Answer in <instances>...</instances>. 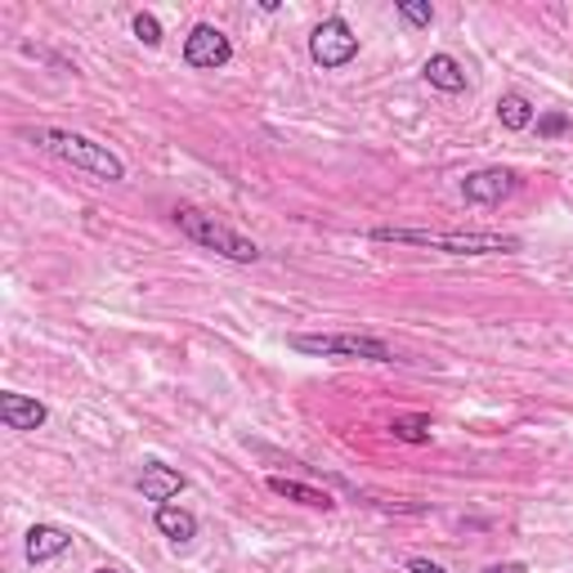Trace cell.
I'll return each instance as SVG.
<instances>
[{
	"instance_id": "7",
	"label": "cell",
	"mask_w": 573,
	"mask_h": 573,
	"mask_svg": "<svg viewBox=\"0 0 573 573\" xmlns=\"http://www.w3.org/2000/svg\"><path fill=\"white\" fill-rule=\"evenodd\" d=\"M515 193H520V175L507 171V166H484V171H471L462 180V197L475 202V206H498Z\"/></svg>"
},
{
	"instance_id": "14",
	"label": "cell",
	"mask_w": 573,
	"mask_h": 573,
	"mask_svg": "<svg viewBox=\"0 0 573 573\" xmlns=\"http://www.w3.org/2000/svg\"><path fill=\"white\" fill-rule=\"evenodd\" d=\"M533 117H538V108H533L520 90H507V94L498 99V122H502L507 131H529Z\"/></svg>"
},
{
	"instance_id": "6",
	"label": "cell",
	"mask_w": 573,
	"mask_h": 573,
	"mask_svg": "<svg viewBox=\"0 0 573 573\" xmlns=\"http://www.w3.org/2000/svg\"><path fill=\"white\" fill-rule=\"evenodd\" d=\"M184 63L193 72H219L234 63V41H228L215 23H193L184 37Z\"/></svg>"
},
{
	"instance_id": "17",
	"label": "cell",
	"mask_w": 573,
	"mask_h": 573,
	"mask_svg": "<svg viewBox=\"0 0 573 573\" xmlns=\"http://www.w3.org/2000/svg\"><path fill=\"white\" fill-rule=\"evenodd\" d=\"M135 37H140L144 45H162V23H157L153 14H135Z\"/></svg>"
},
{
	"instance_id": "8",
	"label": "cell",
	"mask_w": 573,
	"mask_h": 573,
	"mask_svg": "<svg viewBox=\"0 0 573 573\" xmlns=\"http://www.w3.org/2000/svg\"><path fill=\"white\" fill-rule=\"evenodd\" d=\"M0 421L10 430H41L50 421V408L32 395H19V390H6L0 395Z\"/></svg>"
},
{
	"instance_id": "15",
	"label": "cell",
	"mask_w": 573,
	"mask_h": 573,
	"mask_svg": "<svg viewBox=\"0 0 573 573\" xmlns=\"http://www.w3.org/2000/svg\"><path fill=\"white\" fill-rule=\"evenodd\" d=\"M390 434L399 443H430L434 426H430V412H408V417H395L390 421Z\"/></svg>"
},
{
	"instance_id": "5",
	"label": "cell",
	"mask_w": 573,
	"mask_h": 573,
	"mask_svg": "<svg viewBox=\"0 0 573 573\" xmlns=\"http://www.w3.org/2000/svg\"><path fill=\"white\" fill-rule=\"evenodd\" d=\"M309 59L323 68V72H336L359 59V37L346 19H323L309 37Z\"/></svg>"
},
{
	"instance_id": "21",
	"label": "cell",
	"mask_w": 573,
	"mask_h": 573,
	"mask_svg": "<svg viewBox=\"0 0 573 573\" xmlns=\"http://www.w3.org/2000/svg\"><path fill=\"white\" fill-rule=\"evenodd\" d=\"M94 573H122V569H112V564H103V569H94Z\"/></svg>"
},
{
	"instance_id": "9",
	"label": "cell",
	"mask_w": 573,
	"mask_h": 573,
	"mask_svg": "<svg viewBox=\"0 0 573 573\" xmlns=\"http://www.w3.org/2000/svg\"><path fill=\"white\" fill-rule=\"evenodd\" d=\"M188 489V475L184 471H175V467H162V462H149L144 467V475H140V493H144V502H171V498H180Z\"/></svg>"
},
{
	"instance_id": "13",
	"label": "cell",
	"mask_w": 573,
	"mask_h": 573,
	"mask_svg": "<svg viewBox=\"0 0 573 573\" xmlns=\"http://www.w3.org/2000/svg\"><path fill=\"white\" fill-rule=\"evenodd\" d=\"M269 493L287 498V502H300V507H309V511H331V507H336L323 489H309V484H300V480H283V475H269Z\"/></svg>"
},
{
	"instance_id": "3",
	"label": "cell",
	"mask_w": 573,
	"mask_h": 573,
	"mask_svg": "<svg viewBox=\"0 0 573 573\" xmlns=\"http://www.w3.org/2000/svg\"><path fill=\"white\" fill-rule=\"evenodd\" d=\"M175 224H180V234L193 247H202V252H215V256L234 260V265H256L260 260V247L247 234H238V228H228L224 219H215V215H206L197 206H180L175 211Z\"/></svg>"
},
{
	"instance_id": "18",
	"label": "cell",
	"mask_w": 573,
	"mask_h": 573,
	"mask_svg": "<svg viewBox=\"0 0 573 573\" xmlns=\"http://www.w3.org/2000/svg\"><path fill=\"white\" fill-rule=\"evenodd\" d=\"M569 126H573V122L564 117V112H551V117H542V122H538V135H546V140H555V135H564Z\"/></svg>"
},
{
	"instance_id": "10",
	"label": "cell",
	"mask_w": 573,
	"mask_h": 573,
	"mask_svg": "<svg viewBox=\"0 0 573 573\" xmlns=\"http://www.w3.org/2000/svg\"><path fill=\"white\" fill-rule=\"evenodd\" d=\"M23 551H28L32 564H50V560H59L63 551H72V533L59 529V524H32Z\"/></svg>"
},
{
	"instance_id": "4",
	"label": "cell",
	"mask_w": 573,
	"mask_h": 573,
	"mask_svg": "<svg viewBox=\"0 0 573 573\" xmlns=\"http://www.w3.org/2000/svg\"><path fill=\"white\" fill-rule=\"evenodd\" d=\"M287 346L296 355L309 359H368V364H395V350L381 336H364V331H327V336H287Z\"/></svg>"
},
{
	"instance_id": "16",
	"label": "cell",
	"mask_w": 573,
	"mask_h": 573,
	"mask_svg": "<svg viewBox=\"0 0 573 573\" xmlns=\"http://www.w3.org/2000/svg\"><path fill=\"white\" fill-rule=\"evenodd\" d=\"M395 14H399L408 28H430V23H434V10L426 6V0H399Z\"/></svg>"
},
{
	"instance_id": "20",
	"label": "cell",
	"mask_w": 573,
	"mask_h": 573,
	"mask_svg": "<svg viewBox=\"0 0 573 573\" xmlns=\"http://www.w3.org/2000/svg\"><path fill=\"white\" fill-rule=\"evenodd\" d=\"M480 573H529V564H524V560H507V564H489V569H480Z\"/></svg>"
},
{
	"instance_id": "1",
	"label": "cell",
	"mask_w": 573,
	"mask_h": 573,
	"mask_svg": "<svg viewBox=\"0 0 573 573\" xmlns=\"http://www.w3.org/2000/svg\"><path fill=\"white\" fill-rule=\"evenodd\" d=\"M372 243L426 247V252H448V256H515L524 247L515 234H443V228H395V224L372 228Z\"/></svg>"
},
{
	"instance_id": "11",
	"label": "cell",
	"mask_w": 573,
	"mask_h": 573,
	"mask_svg": "<svg viewBox=\"0 0 573 573\" xmlns=\"http://www.w3.org/2000/svg\"><path fill=\"white\" fill-rule=\"evenodd\" d=\"M421 76H426L434 90H443V94H462V90H467V68L457 63L452 54H430L426 68H421Z\"/></svg>"
},
{
	"instance_id": "2",
	"label": "cell",
	"mask_w": 573,
	"mask_h": 573,
	"mask_svg": "<svg viewBox=\"0 0 573 573\" xmlns=\"http://www.w3.org/2000/svg\"><path fill=\"white\" fill-rule=\"evenodd\" d=\"M23 140L28 144H37L41 153H50V157H59V162H68V166H76V171H85V175H94V180H103V184H122L126 180V162L112 153L108 144H94L90 135H76V131H54V126H37V131H23Z\"/></svg>"
},
{
	"instance_id": "12",
	"label": "cell",
	"mask_w": 573,
	"mask_h": 573,
	"mask_svg": "<svg viewBox=\"0 0 573 573\" xmlns=\"http://www.w3.org/2000/svg\"><path fill=\"white\" fill-rule=\"evenodd\" d=\"M153 524H157V533L171 538V542H193V538H197V515L184 511V507H175V502H162L157 515H153Z\"/></svg>"
},
{
	"instance_id": "19",
	"label": "cell",
	"mask_w": 573,
	"mask_h": 573,
	"mask_svg": "<svg viewBox=\"0 0 573 573\" xmlns=\"http://www.w3.org/2000/svg\"><path fill=\"white\" fill-rule=\"evenodd\" d=\"M408 573H448V569L434 564V560H426V555H412V560H408Z\"/></svg>"
}]
</instances>
